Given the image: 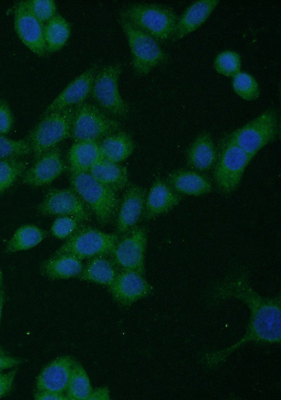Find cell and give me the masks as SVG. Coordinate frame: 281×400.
I'll use <instances>...</instances> for the list:
<instances>
[{
    "label": "cell",
    "instance_id": "6da1fadb",
    "mask_svg": "<svg viewBox=\"0 0 281 400\" xmlns=\"http://www.w3.org/2000/svg\"><path fill=\"white\" fill-rule=\"evenodd\" d=\"M229 298L240 300L248 305L249 319L243 337L229 347L205 353L203 364L209 368L221 365L228 356L244 345L280 344L281 340L280 294L264 298L251 287L248 275L242 272L226 277L214 288L213 299L216 301Z\"/></svg>",
    "mask_w": 281,
    "mask_h": 400
},
{
    "label": "cell",
    "instance_id": "7a4b0ae2",
    "mask_svg": "<svg viewBox=\"0 0 281 400\" xmlns=\"http://www.w3.org/2000/svg\"><path fill=\"white\" fill-rule=\"evenodd\" d=\"M71 187L81 196L98 223L106 225L117 215L120 200L117 192L89 172L70 173Z\"/></svg>",
    "mask_w": 281,
    "mask_h": 400
},
{
    "label": "cell",
    "instance_id": "3957f363",
    "mask_svg": "<svg viewBox=\"0 0 281 400\" xmlns=\"http://www.w3.org/2000/svg\"><path fill=\"white\" fill-rule=\"evenodd\" d=\"M119 14L157 41L171 39L178 18L171 8L148 3L131 4Z\"/></svg>",
    "mask_w": 281,
    "mask_h": 400
},
{
    "label": "cell",
    "instance_id": "277c9868",
    "mask_svg": "<svg viewBox=\"0 0 281 400\" xmlns=\"http://www.w3.org/2000/svg\"><path fill=\"white\" fill-rule=\"evenodd\" d=\"M76 107H70L42 115L27 136L35 159L71 137Z\"/></svg>",
    "mask_w": 281,
    "mask_h": 400
},
{
    "label": "cell",
    "instance_id": "5b68a950",
    "mask_svg": "<svg viewBox=\"0 0 281 400\" xmlns=\"http://www.w3.org/2000/svg\"><path fill=\"white\" fill-rule=\"evenodd\" d=\"M119 22L129 46L132 67L136 75H146L167 61L168 55L159 41L120 14Z\"/></svg>",
    "mask_w": 281,
    "mask_h": 400
},
{
    "label": "cell",
    "instance_id": "8992f818",
    "mask_svg": "<svg viewBox=\"0 0 281 400\" xmlns=\"http://www.w3.org/2000/svg\"><path fill=\"white\" fill-rule=\"evenodd\" d=\"M280 132V121L275 109H268L226 136L252 159Z\"/></svg>",
    "mask_w": 281,
    "mask_h": 400
},
{
    "label": "cell",
    "instance_id": "52a82bcc",
    "mask_svg": "<svg viewBox=\"0 0 281 400\" xmlns=\"http://www.w3.org/2000/svg\"><path fill=\"white\" fill-rule=\"evenodd\" d=\"M119 239L117 234L106 233L84 225L53 254H70L81 260L110 256Z\"/></svg>",
    "mask_w": 281,
    "mask_h": 400
},
{
    "label": "cell",
    "instance_id": "ba28073f",
    "mask_svg": "<svg viewBox=\"0 0 281 400\" xmlns=\"http://www.w3.org/2000/svg\"><path fill=\"white\" fill-rule=\"evenodd\" d=\"M251 159L249 155L225 136L218 149L213 173L215 182L222 193L230 194L237 187Z\"/></svg>",
    "mask_w": 281,
    "mask_h": 400
},
{
    "label": "cell",
    "instance_id": "9c48e42d",
    "mask_svg": "<svg viewBox=\"0 0 281 400\" xmlns=\"http://www.w3.org/2000/svg\"><path fill=\"white\" fill-rule=\"evenodd\" d=\"M121 124L107 116L97 106L83 102L76 107L71 137L74 141L99 142L105 137L121 129Z\"/></svg>",
    "mask_w": 281,
    "mask_h": 400
},
{
    "label": "cell",
    "instance_id": "30bf717a",
    "mask_svg": "<svg viewBox=\"0 0 281 400\" xmlns=\"http://www.w3.org/2000/svg\"><path fill=\"white\" fill-rule=\"evenodd\" d=\"M122 67L120 63L105 66L97 72L91 95L96 102L108 112L126 117L130 111L129 104L119 91V79Z\"/></svg>",
    "mask_w": 281,
    "mask_h": 400
},
{
    "label": "cell",
    "instance_id": "8fae6325",
    "mask_svg": "<svg viewBox=\"0 0 281 400\" xmlns=\"http://www.w3.org/2000/svg\"><path fill=\"white\" fill-rule=\"evenodd\" d=\"M147 241L146 229L135 226L119 236L109 257L119 270H132L144 275Z\"/></svg>",
    "mask_w": 281,
    "mask_h": 400
},
{
    "label": "cell",
    "instance_id": "7c38bea8",
    "mask_svg": "<svg viewBox=\"0 0 281 400\" xmlns=\"http://www.w3.org/2000/svg\"><path fill=\"white\" fill-rule=\"evenodd\" d=\"M37 210L44 215L72 216L83 223L92 216L89 208L72 187L49 189Z\"/></svg>",
    "mask_w": 281,
    "mask_h": 400
},
{
    "label": "cell",
    "instance_id": "4fadbf2b",
    "mask_svg": "<svg viewBox=\"0 0 281 400\" xmlns=\"http://www.w3.org/2000/svg\"><path fill=\"white\" fill-rule=\"evenodd\" d=\"M14 28L20 41L35 55L43 57L47 53L44 36V25L27 8L25 1L14 8Z\"/></svg>",
    "mask_w": 281,
    "mask_h": 400
},
{
    "label": "cell",
    "instance_id": "5bb4252c",
    "mask_svg": "<svg viewBox=\"0 0 281 400\" xmlns=\"http://www.w3.org/2000/svg\"><path fill=\"white\" fill-rule=\"evenodd\" d=\"M108 290L119 305L130 306L151 295L153 288L143 274L132 270H119Z\"/></svg>",
    "mask_w": 281,
    "mask_h": 400
},
{
    "label": "cell",
    "instance_id": "9a60e30c",
    "mask_svg": "<svg viewBox=\"0 0 281 400\" xmlns=\"http://www.w3.org/2000/svg\"><path fill=\"white\" fill-rule=\"evenodd\" d=\"M66 168L60 152L55 147L35 159L34 164L22 174V181L33 187L44 186L57 179Z\"/></svg>",
    "mask_w": 281,
    "mask_h": 400
},
{
    "label": "cell",
    "instance_id": "2e32d148",
    "mask_svg": "<svg viewBox=\"0 0 281 400\" xmlns=\"http://www.w3.org/2000/svg\"><path fill=\"white\" fill-rule=\"evenodd\" d=\"M98 66L93 65L71 81L48 105L42 115L83 103L91 93Z\"/></svg>",
    "mask_w": 281,
    "mask_h": 400
},
{
    "label": "cell",
    "instance_id": "e0dca14e",
    "mask_svg": "<svg viewBox=\"0 0 281 400\" xmlns=\"http://www.w3.org/2000/svg\"><path fill=\"white\" fill-rule=\"evenodd\" d=\"M146 192L136 184L129 186L125 191L117 213L116 228L119 236L134 227L143 215Z\"/></svg>",
    "mask_w": 281,
    "mask_h": 400
},
{
    "label": "cell",
    "instance_id": "ac0fdd59",
    "mask_svg": "<svg viewBox=\"0 0 281 400\" xmlns=\"http://www.w3.org/2000/svg\"><path fill=\"white\" fill-rule=\"evenodd\" d=\"M181 194L176 192L164 180L158 178L152 183L145 201L143 213L149 220L168 213L181 201Z\"/></svg>",
    "mask_w": 281,
    "mask_h": 400
},
{
    "label": "cell",
    "instance_id": "d6986e66",
    "mask_svg": "<svg viewBox=\"0 0 281 400\" xmlns=\"http://www.w3.org/2000/svg\"><path fill=\"white\" fill-rule=\"evenodd\" d=\"M74 361L70 356H61L50 361L37 377L36 389L65 393Z\"/></svg>",
    "mask_w": 281,
    "mask_h": 400
},
{
    "label": "cell",
    "instance_id": "ffe728a7",
    "mask_svg": "<svg viewBox=\"0 0 281 400\" xmlns=\"http://www.w3.org/2000/svg\"><path fill=\"white\" fill-rule=\"evenodd\" d=\"M218 4V0H199L190 4L178 17L171 40L176 41L198 29Z\"/></svg>",
    "mask_w": 281,
    "mask_h": 400
},
{
    "label": "cell",
    "instance_id": "44dd1931",
    "mask_svg": "<svg viewBox=\"0 0 281 400\" xmlns=\"http://www.w3.org/2000/svg\"><path fill=\"white\" fill-rule=\"evenodd\" d=\"M166 182L179 194L198 196L208 194L212 189L208 178L198 172L187 169L172 171Z\"/></svg>",
    "mask_w": 281,
    "mask_h": 400
},
{
    "label": "cell",
    "instance_id": "7402d4cb",
    "mask_svg": "<svg viewBox=\"0 0 281 400\" xmlns=\"http://www.w3.org/2000/svg\"><path fill=\"white\" fill-rule=\"evenodd\" d=\"M218 155L216 148L210 133L203 132L198 135L187 152L188 165L197 171H207L213 168Z\"/></svg>",
    "mask_w": 281,
    "mask_h": 400
},
{
    "label": "cell",
    "instance_id": "603a6c76",
    "mask_svg": "<svg viewBox=\"0 0 281 400\" xmlns=\"http://www.w3.org/2000/svg\"><path fill=\"white\" fill-rule=\"evenodd\" d=\"M84 265L82 260L70 254H53L40 266L42 275L52 280L78 277Z\"/></svg>",
    "mask_w": 281,
    "mask_h": 400
},
{
    "label": "cell",
    "instance_id": "cb8c5ba5",
    "mask_svg": "<svg viewBox=\"0 0 281 400\" xmlns=\"http://www.w3.org/2000/svg\"><path fill=\"white\" fill-rule=\"evenodd\" d=\"M102 159L98 142L74 141L68 152L70 173L89 172L91 167Z\"/></svg>",
    "mask_w": 281,
    "mask_h": 400
},
{
    "label": "cell",
    "instance_id": "d4e9b609",
    "mask_svg": "<svg viewBox=\"0 0 281 400\" xmlns=\"http://www.w3.org/2000/svg\"><path fill=\"white\" fill-rule=\"evenodd\" d=\"M96 180L117 192L129 185L126 166L102 159L89 172Z\"/></svg>",
    "mask_w": 281,
    "mask_h": 400
},
{
    "label": "cell",
    "instance_id": "484cf974",
    "mask_svg": "<svg viewBox=\"0 0 281 400\" xmlns=\"http://www.w3.org/2000/svg\"><path fill=\"white\" fill-rule=\"evenodd\" d=\"M119 271L109 256L96 257L88 260L78 278L109 288Z\"/></svg>",
    "mask_w": 281,
    "mask_h": 400
},
{
    "label": "cell",
    "instance_id": "4316f807",
    "mask_svg": "<svg viewBox=\"0 0 281 400\" xmlns=\"http://www.w3.org/2000/svg\"><path fill=\"white\" fill-rule=\"evenodd\" d=\"M98 145L103 159L117 164L129 157L135 149L131 137L121 131L105 137Z\"/></svg>",
    "mask_w": 281,
    "mask_h": 400
},
{
    "label": "cell",
    "instance_id": "83f0119b",
    "mask_svg": "<svg viewBox=\"0 0 281 400\" xmlns=\"http://www.w3.org/2000/svg\"><path fill=\"white\" fill-rule=\"evenodd\" d=\"M47 232L34 225H25L18 227L6 245L5 252L13 253L29 250L42 241Z\"/></svg>",
    "mask_w": 281,
    "mask_h": 400
},
{
    "label": "cell",
    "instance_id": "f1b7e54d",
    "mask_svg": "<svg viewBox=\"0 0 281 400\" xmlns=\"http://www.w3.org/2000/svg\"><path fill=\"white\" fill-rule=\"evenodd\" d=\"M70 35L69 22L61 15H55L44 25V36L46 53H54L61 49Z\"/></svg>",
    "mask_w": 281,
    "mask_h": 400
},
{
    "label": "cell",
    "instance_id": "f546056e",
    "mask_svg": "<svg viewBox=\"0 0 281 400\" xmlns=\"http://www.w3.org/2000/svg\"><path fill=\"white\" fill-rule=\"evenodd\" d=\"M92 389L85 369L80 363L74 361L65 392L68 400H88Z\"/></svg>",
    "mask_w": 281,
    "mask_h": 400
},
{
    "label": "cell",
    "instance_id": "4dcf8cb0",
    "mask_svg": "<svg viewBox=\"0 0 281 400\" xmlns=\"http://www.w3.org/2000/svg\"><path fill=\"white\" fill-rule=\"evenodd\" d=\"M21 158L0 159V194L8 190L27 170Z\"/></svg>",
    "mask_w": 281,
    "mask_h": 400
},
{
    "label": "cell",
    "instance_id": "1f68e13d",
    "mask_svg": "<svg viewBox=\"0 0 281 400\" xmlns=\"http://www.w3.org/2000/svg\"><path fill=\"white\" fill-rule=\"evenodd\" d=\"M233 88L235 93L243 100L252 101L260 95L259 85L250 74L240 72L233 77Z\"/></svg>",
    "mask_w": 281,
    "mask_h": 400
},
{
    "label": "cell",
    "instance_id": "d6a6232c",
    "mask_svg": "<svg viewBox=\"0 0 281 400\" xmlns=\"http://www.w3.org/2000/svg\"><path fill=\"white\" fill-rule=\"evenodd\" d=\"M242 61L240 55L233 51L225 50L220 52L214 60V67L220 74L233 77L241 72Z\"/></svg>",
    "mask_w": 281,
    "mask_h": 400
},
{
    "label": "cell",
    "instance_id": "836d02e7",
    "mask_svg": "<svg viewBox=\"0 0 281 400\" xmlns=\"http://www.w3.org/2000/svg\"><path fill=\"white\" fill-rule=\"evenodd\" d=\"M32 153L29 142L0 135V159L22 158Z\"/></svg>",
    "mask_w": 281,
    "mask_h": 400
},
{
    "label": "cell",
    "instance_id": "e575fe53",
    "mask_svg": "<svg viewBox=\"0 0 281 400\" xmlns=\"http://www.w3.org/2000/svg\"><path fill=\"white\" fill-rule=\"evenodd\" d=\"M84 223L72 216H58L53 221L51 232L58 239H67L72 236Z\"/></svg>",
    "mask_w": 281,
    "mask_h": 400
},
{
    "label": "cell",
    "instance_id": "d590c367",
    "mask_svg": "<svg viewBox=\"0 0 281 400\" xmlns=\"http://www.w3.org/2000/svg\"><path fill=\"white\" fill-rule=\"evenodd\" d=\"M25 3L29 11L44 25L56 15V5L53 0H28Z\"/></svg>",
    "mask_w": 281,
    "mask_h": 400
},
{
    "label": "cell",
    "instance_id": "8d00e7d4",
    "mask_svg": "<svg viewBox=\"0 0 281 400\" xmlns=\"http://www.w3.org/2000/svg\"><path fill=\"white\" fill-rule=\"evenodd\" d=\"M13 117L8 103L0 99V135L7 134L11 129Z\"/></svg>",
    "mask_w": 281,
    "mask_h": 400
},
{
    "label": "cell",
    "instance_id": "74e56055",
    "mask_svg": "<svg viewBox=\"0 0 281 400\" xmlns=\"http://www.w3.org/2000/svg\"><path fill=\"white\" fill-rule=\"evenodd\" d=\"M18 368L6 373H0V399L7 395L12 389Z\"/></svg>",
    "mask_w": 281,
    "mask_h": 400
},
{
    "label": "cell",
    "instance_id": "f35d334b",
    "mask_svg": "<svg viewBox=\"0 0 281 400\" xmlns=\"http://www.w3.org/2000/svg\"><path fill=\"white\" fill-rule=\"evenodd\" d=\"M36 400H68L65 393L48 390H36L34 393Z\"/></svg>",
    "mask_w": 281,
    "mask_h": 400
},
{
    "label": "cell",
    "instance_id": "ab89813d",
    "mask_svg": "<svg viewBox=\"0 0 281 400\" xmlns=\"http://www.w3.org/2000/svg\"><path fill=\"white\" fill-rule=\"evenodd\" d=\"M23 362L22 359L8 354H0V373L6 369L15 368Z\"/></svg>",
    "mask_w": 281,
    "mask_h": 400
},
{
    "label": "cell",
    "instance_id": "60d3db41",
    "mask_svg": "<svg viewBox=\"0 0 281 400\" xmlns=\"http://www.w3.org/2000/svg\"><path fill=\"white\" fill-rule=\"evenodd\" d=\"M110 392L107 387H100L93 389L88 400H109Z\"/></svg>",
    "mask_w": 281,
    "mask_h": 400
},
{
    "label": "cell",
    "instance_id": "b9f144b4",
    "mask_svg": "<svg viewBox=\"0 0 281 400\" xmlns=\"http://www.w3.org/2000/svg\"><path fill=\"white\" fill-rule=\"evenodd\" d=\"M5 301V291L4 286L0 287V325L2 316V311Z\"/></svg>",
    "mask_w": 281,
    "mask_h": 400
},
{
    "label": "cell",
    "instance_id": "7bdbcfd3",
    "mask_svg": "<svg viewBox=\"0 0 281 400\" xmlns=\"http://www.w3.org/2000/svg\"><path fill=\"white\" fill-rule=\"evenodd\" d=\"M4 286V276L2 271L0 269V287Z\"/></svg>",
    "mask_w": 281,
    "mask_h": 400
},
{
    "label": "cell",
    "instance_id": "ee69618b",
    "mask_svg": "<svg viewBox=\"0 0 281 400\" xmlns=\"http://www.w3.org/2000/svg\"><path fill=\"white\" fill-rule=\"evenodd\" d=\"M0 354H8V352L0 346Z\"/></svg>",
    "mask_w": 281,
    "mask_h": 400
}]
</instances>
